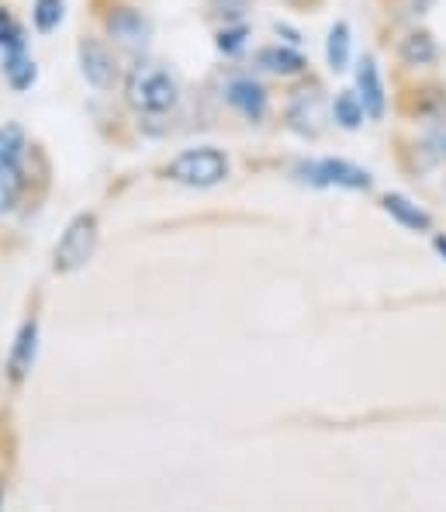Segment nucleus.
<instances>
[{"mask_svg":"<svg viewBox=\"0 0 446 512\" xmlns=\"http://www.w3.org/2000/svg\"><path fill=\"white\" fill-rule=\"evenodd\" d=\"M436 56H440V49H436V42L429 32H412L402 42V63L405 66H433Z\"/></svg>","mask_w":446,"mask_h":512,"instance_id":"4468645a","label":"nucleus"},{"mask_svg":"<svg viewBox=\"0 0 446 512\" xmlns=\"http://www.w3.org/2000/svg\"><path fill=\"white\" fill-rule=\"evenodd\" d=\"M125 101L139 115H163L177 104V80L156 63H139L125 80Z\"/></svg>","mask_w":446,"mask_h":512,"instance_id":"f257e3e1","label":"nucleus"},{"mask_svg":"<svg viewBox=\"0 0 446 512\" xmlns=\"http://www.w3.org/2000/svg\"><path fill=\"white\" fill-rule=\"evenodd\" d=\"M4 77H7V84H11V90H28L35 84V63H32V56L25 52V42H14V45H7V52H4Z\"/></svg>","mask_w":446,"mask_h":512,"instance_id":"9b49d317","label":"nucleus"},{"mask_svg":"<svg viewBox=\"0 0 446 512\" xmlns=\"http://www.w3.org/2000/svg\"><path fill=\"white\" fill-rule=\"evenodd\" d=\"M14 42H21V28H18V21L0 7V45H14Z\"/></svg>","mask_w":446,"mask_h":512,"instance_id":"412c9836","label":"nucleus"},{"mask_svg":"<svg viewBox=\"0 0 446 512\" xmlns=\"http://www.w3.org/2000/svg\"><path fill=\"white\" fill-rule=\"evenodd\" d=\"M21 153H25V132L18 125H4L0 128V160L18 163Z\"/></svg>","mask_w":446,"mask_h":512,"instance_id":"6ab92c4d","label":"nucleus"},{"mask_svg":"<svg viewBox=\"0 0 446 512\" xmlns=\"http://www.w3.org/2000/svg\"><path fill=\"white\" fill-rule=\"evenodd\" d=\"M80 70L87 84H94L97 90L115 87V56L101 42H80Z\"/></svg>","mask_w":446,"mask_h":512,"instance_id":"6e6552de","label":"nucleus"},{"mask_svg":"<svg viewBox=\"0 0 446 512\" xmlns=\"http://www.w3.org/2000/svg\"><path fill=\"white\" fill-rule=\"evenodd\" d=\"M246 45V28L239 25V28H222V32H218V49L222 52H239Z\"/></svg>","mask_w":446,"mask_h":512,"instance_id":"aec40b11","label":"nucleus"},{"mask_svg":"<svg viewBox=\"0 0 446 512\" xmlns=\"http://www.w3.org/2000/svg\"><path fill=\"white\" fill-rule=\"evenodd\" d=\"M436 250L446 256V236H436Z\"/></svg>","mask_w":446,"mask_h":512,"instance_id":"4be33fe9","label":"nucleus"},{"mask_svg":"<svg viewBox=\"0 0 446 512\" xmlns=\"http://www.w3.org/2000/svg\"><path fill=\"white\" fill-rule=\"evenodd\" d=\"M35 353H39V322L28 319L25 326L18 329V340H14L11 360H7V371H11L14 384H21L28 378V371L35 367Z\"/></svg>","mask_w":446,"mask_h":512,"instance_id":"1a4fd4ad","label":"nucleus"},{"mask_svg":"<svg viewBox=\"0 0 446 512\" xmlns=\"http://www.w3.org/2000/svg\"><path fill=\"white\" fill-rule=\"evenodd\" d=\"M63 14H66L63 0H35L32 18H35V28H39V32H56Z\"/></svg>","mask_w":446,"mask_h":512,"instance_id":"a211bd4d","label":"nucleus"},{"mask_svg":"<svg viewBox=\"0 0 446 512\" xmlns=\"http://www.w3.org/2000/svg\"><path fill=\"white\" fill-rule=\"evenodd\" d=\"M301 173H308L305 180H312V184L319 187H350V191H370V173L353 167V163L346 160H319V163H308V167H301Z\"/></svg>","mask_w":446,"mask_h":512,"instance_id":"20e7f679","label":"nucleus"},{"mask_svg":"<svg viewBox=\"0 0 446 512\" xmlns=\"http://www.w3.org/2000/svg\"><path fill=\"white\" fill-rule=\"evenodd\" d=\"M97 239H101V225H97V215L83 212L66 225L63 239H59L56 253H52V270L56 274H73V270L87 267L90 256L97 250Z\"/></svg>","mask_w":446,"mask_h":512,"instance_id":"7ed1b4c3","label":"nucleus"},{"mask_svg":"<svg viewBox=\"0 0 446 512\" xmlns=\"http://www.w3.org/2000/svg\"><path fill=\"white\" fill-rule=\"evenodd\" d=\"M229 104L243 118H249V122H260V118L267 115V90L256 84V80L239 77L229 84Z\"/></svg>","mask_w":446,"mask_h":512,"instance_id":"9d476101","label":"nucleus"},{"mask_svg":"<svg viewBox=\"0 0 446 512\" xmlns=\"http://www.w3.org/2000/svg\"><path fill=\"white\" fill-rule=\"evenodd\" d=\"M332 118H336L343 128H360V122H364V104H360L357 94H350V90H343V94L336 97V104H332Z\"/></svg>","mask_w":446,"mask_h":512,"instance_id":"f3484780","label":"nucleus"},{"mask_svg":"<svg viewBox=\"0 0 446 512\" xmlns=\"http://www.w3.org/2000/svg\"><path fill=\"white\" fill-rule=\"evenodd\" d=\"M256 63L263 66V70L277 73V77H298V73H305V56L294 49H281V45H270V49H263L260 56H256Z\"/></svg>","mask_w":446,"mask_h":512,"instance_id":"ddd939ff","label":"nucleus"},{"mask_svg":"<svg viewBox=\"0 0 446 512\" xmlns=\"http://www.w3.org/2000/svg\"><path fill=\"white\" fill-rule=\"evenodd\" d=\"M384 212L395 218V222H402L405 229H412V232H429V229H433V218H429V212H422L419 205H412V201L402 198V194H384Z\"/></svg>","mask_w":446,"mask_h":512,"instance_id":"f8f14e48","label":"nucleus"},{"mask_svg":"<svg viewBox=\"0 0 446 512\" xmlns=\"http://www.w3.org/2000/svg\"><path fill=\"white\" fill-rule=\"evenodd\" d=\"M357 90H360V104H364V115L370 122H381L384 108H388V94H384V80L381 70H377L374 56H364L357 66Z\"/></svg>","mask_w":446,"mask_h":512,"instance_id":"423d86ee","label":"nucleus"},{"mask_svg":"<svg viewBox=\"0 0 446 512\" xmlns=\"http://www.w3.org/2000/svg\"><path fill=\"white\" fill-rule=\"evenodd\" d=\"M287 122H291L294 132L312 135L315 139L325 122V104H322L319 90H298V94L291 97V108H287Z\"/></svg>","mask_w":446,"mask_h":512,"instance_id":"0eeeda50","label":"nucleus"},{"mask_svg":"<svg viewBox=\"0 0 446 512\" xmlns=\"http://www.w3.org/2000/svg\"><path fill=\"white\" fill-rule=\"evenodd\" d=\"M0 502H4V488H0Z\"/></svg>","mask_w":446,"mask_h":512,"instance_id":"5701e85b","label":"nucleus"},{"mask_svg":"<svg viewBox=\"0 0 446 512\" xmlns=\"http://www.w3.org/2000/svg\"><path fill=\"white\" fill-rule=\"evenodd\" d=\"M166 177L184 187H215L229 177V160H225V153L215 146L184 149V153L166 167Z\"/></svg>","mask_w":446,"mask_h":512,"instance_id":"f03ea898","label":"nucleus"},{"mask_svg":"<svg viewBox=\"0 0 446 512\" xmlns=\"http://www.w3.org/2000/svg\"><path fill=\"white\" fill-rule=\"evenodd\" d=\"M21 198V170L18 163H4L0 160V215L11 212Z\"/></svg>","mask_w":446,"mask_h":512,"instance_id":"dca6fc26","label":"nucleus"},{"mask_svg":"<svg viewBox=\"0 0 446 512\" xmlns=\"http://www.w3.org/2000/svg\"><path fill=\"white\" fill-rule=\"evenodd\" d=\"M104 28H108V35L115 39L122 49H146L149 42V21L142 18L135 7H115V11L104 18Z\"/></svg>","mask_w":446,"mask_h":512,"instance_id":"39448f33","label":"nucleus"},{"mask_svg":"<svg viewBox=\"0 0 446 512\" xmlns=\"http://www.w3.org/2000/svg\"><path fill=\"white\" fill-rule=\"evenodd\" d=\"M350 25L346 21H339V25H332L329 32V42H325V56H329V66L336 73H343L346 66H350Z\"/></svg>","mask_w":446,"mask_h":512,"instance_id":"2eb2a0df","label":"nucleus"}]
</instances>
